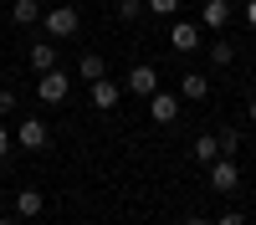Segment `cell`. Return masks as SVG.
<instances>
[{"mask_svg": "<svg viewBox=\"0 0 256 225\" xmlns=\"http://www.w3.org/2000/svg\"><path fill=\"white\" fill-rule=\"evenodd\" d=\"M41 26H46V36L67 41V36L82 31V10H77V5H52V10H41Z\"/></svg>", "mask_w": 256, "mask_h": 225, "instance_id": "1", "label": "cell"}, {"mask_svg": "<svg viewBox=\"0 0 256 225\" xmlns=\"http://www.w3.org/2000/svg\"><path fill=\"white\" fill-rule=\"evenodd\" d=\"M67 92H72V77H67V72H56V67H52V72H41V77H36V97L46 102V108L67 102Z\"/></svg>", "mask_w": 256, "mask_h": 225, "instance_id": "2", "label": "cell"}, {"mask_svg": "<svg viewBox=\"0 0 256 225\" xmlns=\"http://www.w3.org/2000/svg\"><path fill=\"white\" fill-rule=\"evenodd\" d=\"M205 174H210V190H220V195H230L241 184V169H236V159L230 154H220L216 164H205Z\"/></svg>", "mask_w": 256, "mask_h": 225, "instance_id": "3", "label": "cell"}, {"mask_svg": "<svg viewBox=\"0 0 256 225\" xmlns=\"http://www.w3.org/2000/svg\"><path fill=\"white\" fill-rule=\"evenodd\" d=\"M16 143H20V149H46V143H52V128H46V123H41V118H20V128H16Z\"/></svg>", "mask_w": 256, "mask_h": 225, "instance_id": "4", "label": "cell"}, {"mask_svg": "<svg viewBox=\"0 0 256 225\" xmlns=\"http://www.w3.org/2000/svg\"><path fill=\"white\" fill-rule=\"evenodd\" d=\"M148 118H154L159 128L180 123V92H154V97H148Z\"/></svg>", "mask_w": 256, "mask_h": 225, "instance_id": "5", "label": "cell"}, {"mask_svg": "<svg viewBox=\"0 0 256 225\" xmlns=\"http://www.w3.org/2000/svg\"><path fill=\"white\" fill-rule=\"evenodd\" d=\"M88 92H92V108H118V97H123V82H113V77H98V82H88Z\"/></svg>", "mask_w": 256, "mask_h": 225, "instance_id": "6", "label": "cell"}, {"mask_svg": "<svg viewBox=\"0 0 256 225\" xmlns=\"http://www.w3.org/2000/svg\"><path fill=\"white\" fill-rule=\"evenodd\" d=\"M123 92L154 97V92H159V72H154V67H134V72H128V82H123Z\"/></svg>", "mask_w": 256, "mask_h": 225, "instance_id": "7", "label": "cell"}, {"mask_svg": "<svg viewBox=\"0 0 256 225\" xmlns=\"http://www.w3.org/2000/svg\"><path fill=\"white\" fill-rule=\"evenodd\" d=\"M169 46H174V51H200V26L174 20V31H169Z\"/></svg>", "mask_w": 256, "mask_h": 225, "instance_id": "8", "label": "cell"}, {"mask_svg": "<svg viewBox=\"0 0 256 225\" xmlns=\"http://www.w3.org/2000/svg\"><path fill=\"white\" fill-rule=\"evenodd\" d=\"M26 61H31V72L41 77V72H52L56 67V46H52V41H36V46L26 51Z\"/></svg>", "mask_w": 256, "mask_h": 225, "instance_id": "9", "label": "cell"}, {"mask_svg": "<svg viewBox=\"0 0 256 225\" xmlns=\"http://www.w3.org/2000/svg\"><path fill=\"white\" fill-rule=\"evenodd\" d=\"M200 20H205L210 31H220L226 20H230V0H205V10H200Z\"/></svg>", "mask_w": 256, "mask_h": 225, "instance_id": "10", "label": "cell"}, {"mask_svg": "<svg viewBox=\"0 0 256 225\" xmlns=\"http://www.w3.org/2000/svg\"><path fill=\"white\" fill-rule=\"evenodd\" d=\"M16 215L20 220H41V190H20L16 195Z\"/></svg>", "mask_w": 256, "mask_h": 225, "instance_id": "11", "label": "cell"}, {"mask_svg": "<svg viewBox=\"0 0 256 225\" xmlns=\"http://www.w3.org/2000/svg\"><path fill=\"white\" fill-rule=\"evenodd\" d=\"M77 77H82V82H98V77H108V61H102L98 51H88V56L77 61Z\"/></svg>", "mask_w": 256, "mask_h": 225, "instance_id": "12", "label": "cell"}, {"mask_svg": "<svg viewBox=\"0 0 256 225\" xmlns=\"http://www.w3.org/2000/svg\"><path fill=\"white\" fill-rule=\"evenodd\" d=\"M180 97H190V102H205V97H210V82H205L200 72H190V77L180 82Z\"/></svg>", "mask_w": 256, "mask_h": 225, "instance_id": "13", "label": "cell"}, {"mask_svg": "<svg viewBox=\"0 0 256 225\" xmlns=\"http://www.w3.org/2000/svg\"><path fill=\"white\" fill-rule=\"evenodd\" d=\"M195 159H200V164H216V159H220V133H200V138H195Z\"/></svg>", "mask_w": 256, "mask_h": 225, "instance_id": "14", "label": "cell"}, {"mask_svg": "<svg viewBox=\"0 0 256 225\" xmlns=\"http://www.w3.org/2000/svg\"><path fill=\"white\" fill-rule=\"evenodd\" d=\"M10 20H16V26H36V20H41V5H36V0H16V5H10Z\"/></svg>", "mask_w": 256, "mask_h": 225, "instance_id": "15", "label": "cell"}, {"mask_svg": "<svg viewBox=\"0 0 256 225\" xmlns=\"http://www.w3.org/2000/svg\"><path fill=\"white\" fill-rule=\"evenodd\" d=\"M210 67H230V61H236V46H230V41H210Z\"/></svg>", "mask_w": 256, "mask_h": 225, "instance_id": "16", "label": "cell"}, {"mask_svg": "<svg viewBox=\"0 0 256 225\" xmlns=\"http://www.w3.org/2000/svg\"><path fill=\"white\" fill-rule=\"evenodd\" d=\"M236 149H241V133H236V128H220V154L236 159Z\"/></svg>", "mask_w": 256, "mask_h": 225, "instance_id": "17", "label": "cell"}, {"mask_svg": "<svg viewBox=\"0 0 256 225\" xmlns=\"http://www.w3.org/2000/svg\"><path fill=\"white\" fill-rule=\"evenodd\" d=\"M144 10H148V5H144V0H123V5H118V15H123V20H138Z\"/></svg>", "mask_w": 256, "mask_h": 225, "instance_id": "18", "label": "cell"}, {"mask_svg": "<svg viewBox=\"0 0 256 225\" xmlns=\"http://www.w3.org/2000/svg\"><path fill=\"white\" fill-rule=\"evenodd\" d=\"M144 5H148V10H159V15H174V10H180V0H144Z\"/></svg>", "mask_w": 256, "mask_h": 225, "instance_id": "19", "label": "cell"}, {"mask_svg": "<svg viewBox=\"0 0 256 225\" xmlns=\"http://www.w3.org/2000/svg\"><path fill=\"white\" fill-rule=\"evenodd\" d=\"M10 149H16V133H10V128H6V123H0V159H6V154H10Z\"/></svg>", "mask_w": 256, "mask_h": 225, "instance_id": "20", "label": "cell"}, {"mask_svg": "<svg viewBox=\"0 0 256 225\" xmlns=\"http://www.w3.org/2000/svg\"><path fill=\"white\" fill-rule=\"evenodd\" d=\"M6 113H16V92H6V87H0V118H6Z\"/></svg>", "mask_w": 256, "mask_h": 225, "instance_id": "21", "label": "cell"}, {"mask_svg": "<svg viewBox=\"0 0 256 225\" xmlns=\"http://www.w3.org/2000/svg\"><path fill=\"white\" fill-rule=\"evenodd\" d=\"M216 225H246V215H220Z\"/></svg>", "mask_w": 256, "mask_h": 225, "instance_id": "22", "label": "cell"}, {"mask_svg": "<svg viewBox=\"0 0 256 225\" xmlns=\"http://www.w3.org/2000/svg\"><path fill=\"white\" fill-rule=\"evenodd\" d=\"M246 20H251V26H256V0H246Z\"/></svg>", "mask_w": 256, "mask_h": 225, "instance_id": "23", "label": "cell"}, {"mask_svg": "<svg viewBox=\"0 0 256 225\" xmlns=\"http://www.w3.org/2000/svg\"><path fill=\"white\" fill-rule=\"evenodd\" d=\"M0 225H20V215H0Z\"/></svg>", "mask_w": 256, "mask_h": 225, "instance_id": "24", "label": "cell"}, {"mask_svg": "<svg viewBox=\"0 0 256 225\" xmlns=\"http://www.w3.org/2000/svg\"><path fill=\"white\" fill-rule=\"evenodd\" d=\"M246 118H251V123H256V97H251V102H246Z\"/></svg>", "mask_w": 256, "mask_h": 225, "instance_id": "25", "label": "cell"}, {"mask_svg": "<svg viewBox=\"0 0 256 225\" xmlns=\"http://www.w3.org/2000/svg\"><path fill=\"white\" fill-rule=\"evenodd\" d=\"M184 225H210V220H200V215H195V220H184Z\"/></svg>", "mask_w": 256, "mask_h": 225, "instance_id": "26", "label": "cell"}, {"mask_svg": "<svg viewBox=\"0 0 256 225\" xmlns=\"http://www.w3.org/2000/svg\"><path fill=\"white\" fill-rule=\"evenodd\" d=\"M26 225H41V220H26Z\"/></svg>", "mask_w": 256, "mask_h": 225, "instance_id": "27", "label": "cell"}]
</instances>
